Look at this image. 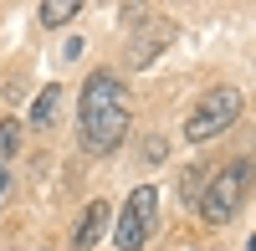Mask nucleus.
<instances>
[{
	"mask_svg": "<svg viewBox=\"0 0 256 251\" xmlns=\"http://www.w3.org/2000/svg\"><path fill=\"white\" fill-rule=\"evenodd\" d=\"M123 134H128V88L113 72L88 77V88H82V144L92 154H108L123 144Z\"/></svg>",
	"mask_w": 256,
	"mask_h": 251,
	"instance_id": "obj_1",
	"label": "nucleus"
},
{
	"mask_svg": "<svg viewBox=\"0 0 256 251\" xmlns=\"http://www.w3.org/2000/svg\"><path fill=\"white\" fill-rule=\"evenodd\" d=\"M236 118H241V92H236V88H210V92L195 102V113L184 118V144H210V138H220Z\"/></svg>",
	"mask_w": 256,
	"mask_h": 251,
	"instance_id": "obj_2",
	"label": "nucleus"
},
{
	"mask_svg": "<svg viewBox=\"0 0 256 251\" xmlns=\"http://www.w3.org/2000/svg\"><path fill=\"white\" fill-rule=\"evenodd\" d=\"M246 180H251V164H246V159H230L226 170L200 190V216H205L210 226H226L230 216L241 210V200H246Z\"/></svg>",
	"mask_w": 256,
	"mask_h": 251,
	"instance_id": "obj_3",
	"label": "nucleus"
},
{
	"mask_svg": "<svg viewBox=\"0 0 256 251\" xmlns=\"http://www.w3.org/2000/svg\"><path fill=\"white\" fill-rule=\"evenodd\" d=\"M154 216H159V195H154V184H138V190L128 195V205H123L118 226H113L118 251H144V241L154 236Z\"/></svg>",
	"mask_w": 256,
	"mask_h": 251,
	"instance_id": "obj_4",
	"label": "nucleus"
},
{
	"mask_svg": "<svg viewBox=\"0 0 256 251\" xmlns=\"http://www.w3.org/2000/svg\"><path fill=\"white\" fill-rule=\"evenodd\" d=\"M108 226H113V210H108V200H92L88 205V210H82V220H77V251H92L98 246V236L102 231H108Z\"/></svg>",
	"mask_w": 256,
	"mask_h": 251,
	"instance_id": "obj_5",
	"label": "nucleus"
},
{
	"mask_svg": "<svg viewBox=\"0 0 256 251\" xmlns=\"http://www.w3.org/2000/svg\"><path fill=\"white\" fill-rule=\"evenodd\" d=\"M56 108H62V88H41L36 108H31V123H36V128H52V123H56Z\"/></svg>",
	"mask_w": 256,
	"mask_h": 251,
	"instance_id": "obj_6",
	"label": "nucleus"
},
{
	"mask_svg": "<svg viewBox=\"0 0 256 251\" xmlns=\"http://www.w3.org/2000/svg\"><path fill=\"white\" fill-rule=\"evenodd\" d=\"M16 144H20V123L6 118V123H0V174H6V164H10V154H16Z\"/></svg>",
	"mask_w": 256,
	"mask_h": 251,
	"instance_id": "obj_7",
	"label": "nucleus"
},
{
	"mask_svg": "<svg viewBox=\"0 0 256 251\" xmlns=\"http://www.w3.org/2000/svg\"><path fill=\"white\" fill-rule=\"evenodd\" d=\"M82 6L77 0H46V6H41V20H46V26H62V20H72Z\"/></svg>",
	"mask_w": 256,
	"mask_h": 251,
	"instance_id": "obj_8",
	"label": "nucleus"
},
{
	"mask_svg": "<svg viewBox=\"0 0 256 251\" xmlns=\"http://www.w3.org/2000/svg\"><path fill=\"white\" fill-rule=\"evenodd\" d=\"M200 190H205V184H200V170H184V184H180V195H184V200H200Z\"/></svg>",
	"mask_w": 256,
	"mask_h": 251,
	"instance_id": "obj_9",
	"label": "nucleus"
},
{
	"mask_svg": "<svg viewBox=\"0 0 256 251\" xmlns=\"http://www.w3.org/2000/svg\"><path fill=\"white\" fill-rule=\"evenodd\" d=\"M0 190H6V174H0Z\"/></svg>",
	"mask_w": 256,
	"mask_h": 251,
	"instance_id": "obj_10",
	"label": "nucleus"
}]
</instances>
